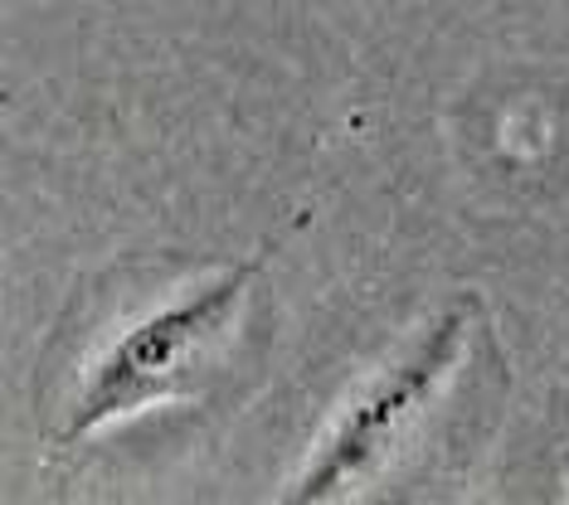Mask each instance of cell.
Listing matches in <instances>:
<instances>
[{
    "label": "cell",
    "mask_w": 569,
    "mask_h": 505,
    "mask_svg": "<svg viewBox=\"0 0 569 505\" xmlns=\"http://www.w3.org/2000/svg\"><path fill=\"white\" fill-rule=\"evenodd\" d=\"M472 316V296L452 302L405 355H395L375 380L360 384L346 398V408L331 418L327 433L317 437L312 457H307V466L297 472V482L278 505H336L351 491L370 486L405 452V443L419 433V423L438 404L448 374L462 360Z\"/></svg>",
    "instance_id": "obj_1"
},
{
    "label": "cell",
    "mask_w": 569,
    "mask_h": 505,
    "mask_svg": "<svg viewBox=\"0 0 569 505\" xmlns=\"http://www.w3.org/2000/svg\"><path fill=\"white\" fill-rule=\"evenodd\" d=\"M253 267H229L210 287L180 296V302L141 316L127 326L102 355L88 365L79 398L69 408L63 437H88L98 427L132 418V413L161 404V398L190 394L196 380L210 370L219 341L234 326V311L243 302Z\"/></svg>",
    "instance_id": "obj_2"
}]
</instances>
